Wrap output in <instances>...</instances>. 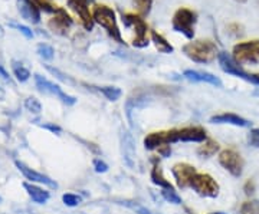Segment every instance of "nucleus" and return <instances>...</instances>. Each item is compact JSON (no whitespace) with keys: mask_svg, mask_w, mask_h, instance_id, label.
Listing matches in <instances>:
<instances>
[{"mask_svg":"<svg viewBox=\"0 0 259 214\" xmlns=\"http://www.w3.org/2000/svg\"><path fill=\"white\" fill-rule=\"evenodd\" d=\"M37 55L47 61H51V59H54L55 50H54V47L49 46L47 43H40V45H37Z\"/></svg>","mask_w":259,"mask_h":214,"instance_id":"cd10ccee","label":"nucleus"},{"mask_svg":"<svg viewBox=\"0 0 259 214\" xmlns=\"http://www.w3.org/2000/svg\"><path fill=\"white\" fill-rule=\"evenodd\" d=\"M48 71L51 72V74L54 75V76H56L58 79H61L62 82H65V84H74V81L71 79V78H68L66 75H64L61 71H58V69H55V68H52V66H45Z\"/></svg>","mask_w":259,"mask_h":214,"instance_id":"72a5a7b5","label":"nucleus"},{"mask_svg":"<svg viewBox=\"0 0 259 214\" xmlns=\"http://www.w3.org/2000/svg\"><path fill=\"white\" fill-rule=\"evenodd\" d=\"M23 187H25V190L28 191L29 197H30L35 203H37V204H45L48 200H49V197H51L49 191L45 190V188H42V187L35 186V184H29V183H25Z\"/></svg>","mask_w":259,"mask_h":214,"instance_id":"412c9836","label":"nucleus"},{"mask_svg":"<svg viewBox=\"0 0 259 214\" xmlns=\"http://www.w3.org/2000/svg\"><path fill=\"white\" fill-rule=\"evenodd\" d=\"M44 127H45L47 130H51L52 132H56V134H59V132L62 131L58 125H52V124H47V125H44Z\"/></svg>","mask_w":259,"mask_h":214,"instance_id":"a19ab883","label":"nucleus"},{"mask_svg":"<svg viewBox=\"0 0 259 214\" xmlns=\"http://www.w3.org/2000/svg\"><path fill=\"white\" fill-rule=\"evenodd\" d=\"M13 74H15L19 82H26L30 78L29 69H26L25 66L22 65V64H19V62H13Z\"/></svg>","mask_w":259,"mask_h":214,"instance_id":"bb28decb","label":"nucleus"},{"mask_svg":"<svg viewBox=\"0 0 259 214\" xmlns=\"http://www.w3.org/2000/svg\"><path fill=\"white\" fill-rule=\"evenodd\" d=\"M95 89L98 92H101L108 101H112V102L118 101L121 98V93H122L120 88H117V86H95Z\"/></svg>","mask_w":259,"mask_h":214,"instance_id":"b1692460","label":"nucleus"},{"mask_svg":"<svg viewBox=\"0 0 259 214\" xmlns=\"http://www.w3.org/2000/svg\"><path fill=\"white\" fill-rule=\"evenodd\" d=\"M25 106H26V110L32 112V114H39V112L42 111V105H40V102L37 101L36 98H33V96H30V98H28V99L25 101Z\"/></svg>","mask_w":259,"mask_h":214,"instance_id":"7c9ffc66","label":"nucleus"},{"mask_svg":"<svg viewBox=\"0 0 259 214\" xmlns=\"http://www.w3.org/2000/svg\"><path fill=\"white\" fill-rule=\"evenodd\" d=\"M133 6L137 10V15H140L141 18H146L151 12L153 0H133Z\"/></svg>","mask_w":259,"mask_h":214,"instance_id":"393cba45","label":"nucleus"},{"mask_svg":"<svg viewBox=\"0 0 259 214\" xmlns=\"http://www.w3.org/2000/svg\"><path fill=\"white\" fill-rule=\"evenodd\" d=\"M243 191H245L246 196H252V194L255 193V183H253L252 180H248V181L245 183V186H243Z\"/></svg>","mask_w":259,"mask_h":214,"instance_id":"e433bc0d","label":"nucleus"},{"mask_svg":"<svg viewBox=\"0 0 259 214\" xmlns=\"http://www.w3.org/2000/svg\"><path fill=\"white\" fill-rule=\"evenodd\" d=\"M218 62H219V66H221V69H222L223 72L233 75V76H236V78H241V79L246 81V82H249L250 81L249 72L243 71V68L238 65V64L233 61V58H232L231 55H228L226 52H219Z\"/></svg>","mask_w":259,"mask_h":214,"instance_id":"9b49d317","label":"nucleus"},{"mask_svg":"<svg viewBox=\"0 0 259 214\" xmlns=\"http://www.w3.org/2000/svg\"><path fill=\"white\" fill-rule=\"evenodd\" d=\"M157 152L160 157L167 158V157L171 155V147H170V145H163V147H160V148L157 149Z\"/></svg>","mask_w":259,"mask_h":214,"instance_id":"4c0bfd02","label":"nucleus"},{"mask_svg":"<svg viewBox=\"0 0 259 214\" xmlns=\"http://www.w3.org/2000/svg\"><path fill=\"white\" fill-rule=\"evenodd\" d=\"M10 28L16 29L18 32H20L23 36L26 37V39H32L33 37V32L28 28V26H23V25H18V23H13V22H10L9 23Z\"/></svg>","mask_w":259,"mask_h":214,"instance_id":"473e14b6","label":"nucleus"},{"mask_svg":"<svg viewBox=\"0 0 259 214\" xmlns=\"http://www.w3.org/2000/svg\"><path fill=\"white\" fill-rule=\"evenodd\" d=\"M161 197L166 200L167 203H171V204H182V197L177 194V191L175 188H161Z\"/></svg>","mask_w":259,"mask_h":214,"instance_id":"a878e982","label":"nucleus"},{"mask_svg":"<svg viewBox=\"0 0 259 214\" xmlns=\"http://www.w3.org/2000/svg\"><path fill=\"white\" fill-rule=\"evenodd\" d=\"M121 147H122V155H124L125 163L130 167H134V164H136V144L133 140V135L127 131H124L121 134Z\"/></svg>","mask_w":259,"mask_h":214,"instance_id":"f3484780","label":"nucleus"},{"mask_svg":"<svg viewBox=\"0 0 259 214\" xmlns=\"http://www.w3.org/2000/svg\"><path fill=\"white\" fill-rule=\"evenodd\" d=\"M163 145H170L167 141V131L150 132L144 138V148L148 149V151H157Z\"/></svg>","mask_w":259,"mask_h":214,"instance_id":"a211bd4d","label":"nucleus"},{"mask_svg":"<svg viewBox=\"0 0 259 214\" xmlns=\"http://www.w3.org/2000/svg\"><path fill=\"white\" fill-rule=\"evenodd\" d=\"M183 54L196 64H212L219 56L218 47L212 40H203V39L186 43L183 46Z\"/></svg>","mask_w":259,"mask_h":214,"instance_id":"f257e3e1","label":"nucleus"},{"mask_svg":"<svg viewBox=\"0 0 259 214\" xmlns=\"http://www.w3.org/2000/svg\"><path fill=\"white\" fill-rule=\"evenodd\" d=\"M62 201H64L65 205H68V207H76V205L81 204V197L78 196V194H74V193H66L62 196Z\"/></svg>","mask_w":259,"mask_h":214,"instance_id":"c756f323","label":"nucleus"},{"mask_svg":"<svg viewBox=\"0 0 259 214\" xmlns=\"http://www.w3.org/2000/svg\"><path fill=\"white\" fill-rule=\"evenodd\" d=\"M210 122L213 124H229L235 127H249V121L242 118L238 114H232V112H223L219 115H213L210 118Z\"/></svg>","mask_w":259,"mask_h":214,"instance_id":"6ab92c4d","label":"nucleus"},{"mask_svg":"<svg viewBox=\"0 0 259 214\" xmlns=\"http://www.w3.org/2000/svg\"><path fill=\"white\" fill-rule=\"evenodd\" d=\"M235 2H238V3H246L248 0H235Z\"/></svg>","mask_w":259,"mask_h":214,"instance_id":"c03bdc74","label":"nucleus"},{"mask_svg":"<svg viewBox=\"0 0 259 214\" xmlns=\"http://www.w3.org/2000/svg\"><path fill=\"white\" fill-rule=\"evenodd\" d=\"M207 140V134L203 127H185V128H173L167 131V141L168 144L175 142H199L202 144Z\"/></svg>","mask_w":259,"mask_h":214,"instance_id":"39448f33","label":"nucleus"},{"mask_svg":"<svg viewBox=\"0 0 259 214\" xmlns=\"http://www.w3.org/2000/svg\"><path fill=\"white\" fill-rule=\"evenodd\" d=\"M221 145L218 141L212 140V138H207V140L202 142L197 148V155L199 157H203V158H210L213 157L216 152H219Z\"/></svg>","mask_w":259,"mask_h":214,"instance_id":"5701e85b","label":"nucleus"},{"mask_svg":"<svg viewBox=\"0 0 259 214\" xmlns=\"http://www.w3.org/2000/svg\"><path fill=\"white\" fill-rule=\"evenodd\" d=\"M35 2V5H36L37 8L40 10H44V12H48V13H55L58 8L54 6L52 3H49L48 0H33Z\"/></svg>","mask_w":259,"mask_h":214,"instance_id":"2f4dec72","label":"nucleus"},{"mask_svg":"<svg viewBox=\"0 0 259 214\" xmlns=\"http://www.w3.org/2000/svg\"><path fill=\"white\" fill-rule=\"evenodd\" d=\"M183 76L186 79L192 81V82H204V84H210L216 88H222V81L214 76L213 74L209 72H203V71H193V69H187L183 72Z\"/></svg>","mask_w":259,"mask_h":214,"instance_id":"dca6fc26","label":"nucleus"},{"mask_svg":"<svg viewBox=\"0 0 259 214\" xmlns=\"http://www.w3.org/2000/svg\"><path fill=\"white\" fill-rule=\"evenodd\" d=\"M0 201H2V198H0Z\"/></svg>","mask_w":259,"mask_h":214,"instance_id":"49530a36","label":"nucleus"},{"mask_svg":"<svg viewBox=\"0 0 259 214\" xmlns=\"http://www.w3.org/2000/svg\"><path fill=\"white\" fill-rule=\"evenodd\" d=\"M209 214H225V213H222V211H214V213H209Z\"/></svg>","mask_w":259,"mask_h":214,"instance_id":"a18cd8bd","label":"nucleus"},{"mask_svg":"<svg viewBox=\"0 0 259 214\" xmlns=\"http://www.w3.org/2000/svg\"><path fill=\"white\" fill-rule=\"evenodd\" d=\"M16 167H18L19 171H20L25 177L28 178L29 181H32V183L45 184V186L51 187V188H56V187H58V184H56L54 180H51L48 176H44V174L37 173V171L32 170V168L26 167V166H25L23 163H20V161H16Z\"/></svg>","mask_w":259,"mask_h":214,"instance_id":"2eb2a0df","label":"nucleus"},{"mask_svg":"<svg viewBox=\"0 0 259 214\" xmlns=\"http://www.w3.org/2000/svg\"><path fill=\"white\" fill-rule=\"evenodd\" d=\"M150 37H151V42L154 43V46L157 49L160 54H173L175 52V47L170 45V42H167V39L163 35H160L156 30H150Z\"/></svg>","mask_w":259,"mask_h":214,"instance_id":"4be33fe9","label":"nucleus"},{"mask_svg":"<svg viewBox=\"0 0 259 214\" xmlns=\"http://www.w3.org/2000/svg\"><path fill=\"white\" fill-rule=\"evenodd\" d=\"M190 188L197 196L206 197V198H216L221 191L218 181L207 173H196V176L190 183Z\"/></svg>","mask_w":259,"mask_h":214,"instance_id":"423d86ee","label":"nucleus"},{"mask_svg":"<svg viewBox=\"0 0 259 214\" xmlns=\"http://www.w3.org/2000/svg\"><path fill=\"white\" fill-rule=\"evenodd\" d=\"M93 18L94 22L97 25H100L108 33V36L111 37L112 40H115L120 45H125L124 39L121 36V30L118 28V23H117L115 12L111 8H108L105 5H97L93 9Z\"/></svg>","mask_w":259,"mask_h":214,"instance_id":"f03ea898","label":"nucleus"},{"mask_svg":"<svg viewBox=\"0 0 259 214\" xmlns=\"http://www.w3.org/2000/svg\"><path fill=\"white\" fill-rule=\"evenodd\" d=\"M74 20L66 13V10L59 9L55 12V18L49 20V28L59 35H66V32L72 26Z\"/></svg>","mask_w":259,"mask_h":214,"instance_id":"ddd939ff","label":"nucleus"},{"mask_svg":"<svg viewBox=\"0 0 259 214\" xmlns=\"http://www.w3.org/2000/svg\"><path fill=\"white\" fill-rule=\"evenodd\" d=\"M0 78H2V79H3L5 82H10L9 74H8V72L5 71V68H3L2 65H0Z\"/></svg>","mask_w":259,"mask_h":214,"instance_id":"ea45409f","label":"nucleus"},{"mask_svg":"<svg viewBox=\"0 0 259 214\" xmlns=\"http://www.w3.org/2000/svg\"><path fill=\"white\" fill-rule=\"evenodd\" d=\"M150 178H151V183L154 186L160 187V188H173V186L170 184V181L164 177L163 168L160 166V161L157 158L153 159V168L150 171Z\"/></svg>","mask_w":259,"mask_h":214,"instance_id":"aec40b11","label":"nucleus"},{"mask_svg":"<svg viewBox=\"0 0 259 214\" xmlns=\"http://www.w3.org/2000/svg\"><path fill=\"white\" fill-rule=\"evenodd\" d=\"M125 204L131 207L134 211H137L139 214H153L150 210H147L146 207H143V205H139V204H131V203H125Z\"/></svg>","mask_w":259,"mask_h":214,"instance_id":"58836bf2","label":"nucleus"},{"mask_svg":"<svg viewBox=\"0 0 259 214\" xmlns=\"http://www.w3.org/2000/svg\"><path fill=\"white\" fill-rule=\"evenodd\" d=\"M250 84H255L259 86V74H250Z\"/></svg>","mask_w":259,"mask_h":214,"instance_id":"79ce46f5","label":"nucleus"},{"mask_svg":"<svg viewBox=\"0 0 259 214\" xmlns=\"http://www.w3.org/2000/svg\"><path fill=\"white\" fill-rule=\"evenodd\" d=\"M122 23L127 28L136 29V37L133 40V45L136 47H146L148 46L147 32L148 26L144 22V19L140 15H134V13H122Z\"/></svg>","mask_w":259,"mask_h":214,"instance_id":"0eeeda50","label":"nucleus"},{"mask_svg":"<svg viewBox=\"0 0 259 214\" xmlns=\"http://www.w3.org/2000/svg\"><path fill=\"white\" fill-rule=\"evenodd\" d=\"M3 98H5V91L0 88V99H3Z\"/></svg>","mask_w":259,"mask_h":214,"instance_id":"37998d69","label":"nucleus"},{"mask_svg":"<svg viewBox=\"0 0 259 214\" xmlns=\"http://www.w3.org/2000/svg\"><path fill=\"white\" fill-rule=\"evenodd\" d=\"M196 173H197V170L192 164H187V163H177L171 168V174L175 177L176 186L180 190L190 188V183L196 176Z\"/></svg>","mask_w":259,"mask_h":214,"instance_id":"9d476101","label":"nucleus"},{"mask_svg":"<svg viewBox=\"0 0 259 214\" xmlns=\"http://www.w3.org/2000/svg\"><path fill=\"white\" fill-rule=\"evenodd\" d=\"M232 58L239 66L259 65V39L235 45L232 49Z\"/></svg>","mask_w":259,"mask_h":214,"instance_id":"7ed1b4c3","label":"nucleus"},{"mask_svg":"<svg viewBox=\"0 0 259 214\" xmlns=\"http://www.w3.org/2000/svg\"><path fill=\"white\" fill-rule=\"evenodd\" d=\"M197 22V15L187 8H180L176 10L171 19V28L177 33H182L187 39L194 37V26Z\"/></svg>","mask_w":259,"mask_h":214,"instance_id":"20e7f679","label":"nucleus"},{"mask_svg":"<svg viewBox=\"0 0 259 214\" xmlns=\"http://www.w3.org/2000/svg\"><path fill=\"white\" fill-rule=\"evenodd\" d=\"M248 141L252 147L255 148H259V128H255L249 132V137H248Z\"/></svg>","mask_w":259,"mask_h":214,"instance_id":"c9c22d12","label":"nucleus"},{"mask_svg":"<svg viewBox=\"0 0 259 214\" xmlns=\"http://www.w3.org/2000/svg\"><path fill=\"white\" fill-rule=\"evenodd\" d=\"M90 3H93V2H90V0H68V6L79 16L81 23H82L85 30L91 32L94 29V23L95 22H94L93 13L90 10V6H88Z\"/></svg>","mask_w":259,"mask_h":214,"instance_id":"f8f14e48","label":"nucleus"},{"mask_svg":"<svg viewBox=\"0 0 259 214\" xmlns=\"http://www.w3.org/2000/svg\"><path fill=\"white\" fill-rule=\"evenodd\" d=\"M218 161L231 176H233V177H241L242 176L245 161L236 149H222L218 155Z\"/></svg>","mask_w":259,"mask_h":214,"instance_id":"6e6552de","label":"nucleus"},{"mask_svg":"<svg viewBox=\"0 0 259 214\" xmlns=\"http://www.w3.org/2000/svg\"><path fill=\"white\" fill-rule=\"evenodd\" d=\"M94 170H95V173H100V174H104V173H107L108 171V164L105 163V161H102L100 158H95L94 159Z\"/></svg>","mask_w":259,"mask_h":214,"instance_id":"f704fd0d","label":"nucleus"},{"mask_svg":"<svg viewBox=\"0 0 259 214\" xmlns=\"http://www.w3.org/2000/svg\"><path fill=\"white\" fill-rule=\"evenodd\" d=\"M241 214H259V201L250 200L241 205Z\"/></svg>","mask_w":259,"mask_h":214,"instance_id":"c85d7f7f","label":"nucleus"},{"mask_svg":"<svg viewBox=\"0 0 259 214\" xmlns=\"http://www.w3.org/2000/svg\"><path fill=\"white\" fill-rule=\"evenodd\" d=\"M35 84H36V88L40 91V92L49 93V95H54L58 99H61L62 102L66 103V105H74L76 102L75 96H71L68 93H65L62 91V88H59L58 85L52 84L51 81L45 79L44 76L40 75H35Z\"/></svg>","mask_w":259,"mask_h":214,"instance_id":"1a4fd4ad","label":"nucleus"},{"mask_svg":"<svg viewBox=\"0 0 259 214\" xmlns=\"http://www.w3.org/2000/svg\"><path fill=\"white\" fill-rule=\"evenodd\" d=\"M18 9L20 16L29 23L36 25L40 22V12L33 0H18Z\"/></svg>","mask_w":259,"mask_h":214,"instance_id":"4468645a","label":"nucleus"}]
</instances>
